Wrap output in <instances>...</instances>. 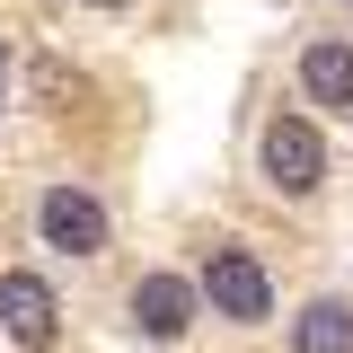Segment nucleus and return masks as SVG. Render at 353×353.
I'll return each instance as SVG.
<instances>
[{"label":"nucleus","instance_id":"3","mask_svg":"<svg viewBox=\"0 0 353 353\" xmlns=\"http://www.w3.org/2000/svg\"><path fill=\"white\" fill-rule=\"evenodd\" d=\"M36 230H44V248H62V256H97L106 248V203L80 194V185H44Z\"/></svg>","mask_w":353,"mask_h":353},{"label":"nucleus","instance_id":"5","mask_svg":"<svg viewBox=\"0 0 353 353\" xmlns=\"http://www.w3.org/2000/svg\"><path fill=\"white\" fill-rule=\"evenodd\" d=\"M194 309H203V283H185V274H141L132 283V327L159 336V345H176L194 327Z\"/></svg>","mask_w":353,"mask_h":353},{"label":"nucleus","instance_id":"7","mask_svg":"<svg viewBox=\"0 0 353 353\" xmlns=\"http://www.w3.org/2000/svg\"><path fill=\"white\" fill-rule=\"evenodd\" d=\"M292 353H353V309L345 301H309L292 318Z\"/></svg>","mask_w":353,"mask_h":353},{"label":"nucleus","instance_id":"6","mask_svg":"<svg viewBox=\"0 0 353 353\" xmlns=\"http://www.w3.org/2000/svg\"><path fill=\"white\" fill-rule=\"evenodd\" d=\"M301 88H309V106H353V44H309L301 53Z\"/></svg>","mask_w":353,"mask_h":353},{"label":"nucleus","instance_id":"2","mask_svg":"<svg viewBox=\"0 0 353 353\" xmlns=\"http://www.w3.org/2000/svg\"><path fill=\"white\" fill-rule=\"evenodd\" d=\"M203 301H212L221 318H239V327H256V318H274V283H265V265L248 256V248H221V256L203 265Z\"/></svg>","mask_w":353,"mask_h":353},{"label":"nucleus","instance_id":"4","mask_svg":"<svg viewBox=\"0 0 353 353\" xmlns=\"http://www.w3.org/2000/svg\"><path fill=\"white\" fill-rule=\"evenodd\" d=\"M0 327H9V345L44 353L62 336V301H53V283L44 274H0Z\"/></svg>","mask_w":353,"mask_h":353},{"label":"nucleus","instance_id":"8","mask_svg":"<svg viewBox=\"0 0 353 353\" xmlns=\"http://www.w3.org/2000/svg\"><path fill=\"white\" fill-rule=\"evenodd\" d=\"M345 9H353V0H345Z\"/></svg>","mask_w":353,"mask_h":353},{"label":"nucleus","instance_id":"1","mask_svg":"<svg viewBox=\"0 0 353 353\" xmlns=\"http://www.w3.org/2000/svg\"><path fill=\"white\" fill-rule=\"evenodd\" d=\"M265 176H274L283 194L327 185V132L309 124V115H274V124H265Z\"/></svg>","mask_w":353,"mask_h":353}]
</instances>
